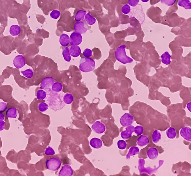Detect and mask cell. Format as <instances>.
<instances>
[{"label":"cell","instance_id":"cell-7","mask_svg":"<svg viewBox=\"0 0 191 176\" xmlns=\"http://www.w3.org/2000/svg\"><path fill=\"white\" fill-rule=\"evenodd\" d=\"M13 63L15 68L19 69L25 66L26 63V60L24 56L19 55L15 57Z\"/></svg>","mask_w":191,"mask_h":176},{"label":"cell","instance_id":"cell-40","mask_svg":"<svg viewBox=\"0 0 191 176\" xmlns=\"http://www.w3.org/2000/svg\"><path fill=\"white\" fill-rule=\"evenodd\" d=\"M7 109V104L6 102H0V112L3 113Z\"/></svg>","mask_w":191,"mask_h":176},{"label":"cell","instance_id":"cell-32","mask_svg":"<svg viewBox=\"0 0 191 176\" xmlns=\"http://www.w3.org/2000/svg\"><path fill=\"white\" fill-rule=\"evenodd\" d=\"M47 96V93L43 90H40L38 91L36 94V97L38 100H43Z\"/></svg>","mask_w":191,"mask_h":176},{"label":"cell","instance_id":"cell-1","mask_svg":"<svg viewBox=\"0 0 191 176\" xmlns=\"http://www.w3.org/2000/svg\"><path fill=\"white\" fill-rule=\"evenodd\" d=\"M95 67V62L90 57H85L81 58L80 62L79 69L83 72L92 71Z\"/></svg>","mask_w":191,"mask_h":176},{"label":"cell","instance_id":"cell-24","mask_svg":"<svg viewBox=\"0 0 191 176\" xmlns=\"http://www.w3.org/2000/svg\"><path fill=\"white\" fill-rule=\"evenodd\" d=\"M86 11L84 10H78L76 12L75 16V19L76 22H80L83 20L86 15Z\"/></svg>","mask_w":191,"mask_h":176},{"label":"cell","instance_id":"cell-42","mask_svg":"<svg viewBox=\"0 0 191 176\" xmlns=\"http://www.w3.org/2000/svg\"><path fill=\"white\" fill-rule=\"evenodd\" d=\"M139 0H128V3L132 7H136L138 5Z\"/></svg>","mask_w":191,"mask_h":176},{"label":"cell","instance_id":"cell-8","mask_svg":"<svg viewBox=\"0 0 191 176\" xmlns=\"http://www.w3.org/2000/svg\"><path fill=\"white\" fill-rule=\"evenodd\" d=\"M70 43L71 45H80L82 41V37L81 34L76 32H73L70 35Z\"/></svg>","mask_w":191,"mask_h":176},{"label":"cell","instance_id":"cell-28","mask_svg":"<svg viewBox=\"0 0 191 176\" xmlns=\"http://www.w3.org/2000/svg\"><path fill=\"white\" fill-rule=\"evenodd\" d=\"M166 134L169 138L173 139L176 137V131L175 128L170 127L166 131Z\"/></svg>","mask_w":191,"mask_h":176},{"label":"cell","instance_id":"cell-25","mask_svg":"<svg viewBox=\"0 0 191 176\" xmlns=\"http://www.w3.org/2000/svg\"><path fill=\"white\" fill-rule=\"evenodd\" d=\"M178 5L187 10L191 9V3L189 0H179Z\"/></svg>","mask_w":191,"mask_h":176},{"label":"cell","instance_id":"cell-20","mask_svg":"<svg viewBox=\"0 0 191 176\" xmlns=\"http://www.w3.org/2000/svg\"><path fill=\"white\" fill-rule=\"evenodd\" d=\"M6 115L10 118H16L18 115V111L16 109L10 108L7 110Z\"/></svg>","mask_w":191,"mask_h":176},{"label":"cell","instance_id":"cell-36","mask_svg":"<svg viewBox=\"0 0 191 176\" xmlns=\"http://www.w3.org/2000/svg\"><path fill=\"white\" fill-rule=\"evenodd\" d=\"M60 12L57 10H53L51 12L50 16L53 19H57L60 16Z\"/></svg>","mask_w":191,"mask_h":176},{"label":"cell","instance_id":"cell-43","mask_svg":"<svg viewBox=\"0 0 191 176\" xmlns=\"http://www.w3.org/2000/svg\"><path fill=\"white\" fill-rule=\"evenodd\" d=\"M5 122L3 120H0V131H2L4 129Z\"/></svg>","mask_w":191,"mask_h":176},{"label":"cell","instance_id":"cell-10","mask_svg":"<svg viewBox=\"0 0 191 176\" xmlns=\"http://www.w3.org/2000/svg\"><path fill=\"white\" fill-rule=\"evenodd\" d=\"M92 130L98 134H102L105 132L106 128L105 125L99 121H97L92 125Z\"/></svg>","mask_w":191,"mask_h":176},{"label":"cell","instance_id":"cell-19","mask_svg":"<svg viewBox=\"0 0 191 176\" xmlns=\"http://www.w3.org/2000/svg\"><path fill=\"white\" fill-rule=\"evenodd\" d=\"M140 150L137 147L132 146L130 148L129 150L128 153L126 156V158L130 159L131 156L138 154L139 153Z\"/></svg>","mask_w":191,"mask_h":176},{"label":"cell","instance_id":"cell-9","mask_svg":"<svg viewBox=\"0 0 191 176\" xmlns=\"http://www.w3.org/2000/svg\"><path fill=\"white\" fill-rule=\"evenodd\" d=\"M75 32L80 34L85 33L87 31V26L83 22H76L74 25Z\"/></svg>","mask_w":191,"mask_h":176},{"label":"cell","instance_id":"cell-29","mask_svg":"<svg viewBox=\"0 0 191 176\" xmlns=\"http://www.w3.org/2000/svg\"><path fill=\"white\" fill-rule=\"evenodd\" d=\"M63 88V85L61 83L56 82L54 83L52 85L51 89L52 91L55 92L59 93L62 91Z\"/></svg>","mask_w":191,"mask_h":176},{"label":"cell","instance_id":"cell-12","mask_svg":"<svg viewBox=\"0 0 191 176\" xmlns=\"http://www.w3.org/2000/svg\"><path fill=\"white\" fill-rule=\"evenodd\" d=\"M135 127L133 125H130L126 127L125 130L122 132L120 135L124 140H127L132 136L133 133L134 132Z\"/></svg>","mask_w":191,"mask_h":176},{"label":"cell","instance_id":"cell-45","mask_svg":"<svg viewBox=\"0 0 191 176\" xmlns=\"http://www.w3.org/2000/svg\"><path fill=\"white\" fill-rule=\"evenodd\" d=\"M149 0H142V2H147L149 1Z\"/></svg>","mask_w":191,"mask_h":176},{"label":"cell","instance_id":"cell-15","mask_svg":"<svg viewBox=\"0 0 191 176\" xmlns=\"http://www.w3.org/2000/svg\"><path fill=\"white\" fill-rule=\"evenodd\" d=\"M147 154L149 159L151 160H154L157 158L159 152L156 148L152 147L148 150Z\"/></svg>","mask_w":191,"mask_h":176},{"label":"cell","instance_id":"cell-21","mask_svg":"<svg viewBox=\"0 0 191 176\" xmlns=\"http://www.w3.org/2000/svg\"><path fill=\"white\" fill-rule=\"evenodd\" d=\"M9 31L12 36H17L21 32L20 27L17 25H12Z\"/></svg>","mask_w":191,"mask_h":176},{"label":"cell","instance_id":"cell-41","mask_svg":"<svg viewBox=\"0 0 191 176\" xmlns=\"http://www.w3.org/2000/svg\"><path fill=\"white\" fill-rule=\"evenodd\" d=\"M83 54L85 57H89L92 56V51L89 49H86L84 51Z\"/></svg>","mask_w":191,"mask_h":176},{"label":"cell","instance_id":"cell-26","mask_svg":"<svg viewBox=\"0 0 191 176\" xmlns=\"http://www.w3.org/2000/svg\"><path fill=\"white\" fill-rule=\"evenodd\" d=\"M85 19L88 24L90 25H92L95 24L96 19L92 16L90 13H87L85 16Z\"/></svg>","mask_w":191,"mask_h":176},{"label":"cell","instance_id":"cell-38","mask_svg":"<svg viewBox=\"0 0 191 176\" xmlns=\"http://www.w3.org/2000/svg\"><path fill=\"white\" fill-rule=\"evenodd\" d=\"M176 0H161V3L168 6H172L176 3Z\"/></svg>","mask_w":191,"mask_h":176},{"label":"cell","instance_id":"cell-2","mask_svg":"<svg viewBox=\"0 0 191 176\" xmlns=\"http://www.w3.org/2000/svg\"><path fill=\"white\" fill-rule=\"evenodd\" d=\"M125 48V45H122L118 47L115 52V57L116 60L123 64L131 63L133 61L132 58L126 56Z\"/></svg>","mask_w":191,"mask_h":176},{"label":"cell","instance_id":"cell-34","mask_svg":"<svg viewBox=\"0 0 191 176\" xmlns=\"http://www.w3.org/2000/svg\"><path fill=\"white\" fill-rule=\"evenodd\" d=\"M117 146L120 150H124L126 148L127 144L125 141L120 140L118 141Z\"/></svg>","mask_w":191,"mask_h":176},{"label":"cell","instance_id":"cell-33","mask_svg":"<svg viewBox=\"0 0 191 176\" xmlns=\"http://www.w3.org/2000/svg\"><path fill=\"white\" fill-rule=\"evenodd\" d=\"M48 106L47 104L45 102H41L39 104V110L41 112H44L48 109Z\"/></svg>","mask_w":191,"mask_h":176},{"label":"cell","instance_id":"cell-22","mask_svg":"<svg viewBox=\"0 0 191 176\" xmlns=\"http://www.w3.org/2000/svg\"><path fill=\"white\" fill-rule=\"evenodd\" d=\"M161 139V135L160 132L156 129L152 134V141L154 143L156 144Z\"/></svg>","mask_w":191,"mask_h":176},{"label":"cell","instance_id":"cell-11","mask_svg":"<svg viewBox=\"0 0 191 176\" xmlns=\"http://www.w3.org/2000/svg\"><path fill=\"white\" fill-rule=\"evenodd\" d=\"M180 134L187 141H191V128L189 127H184L181 128L180 131Z\"/></svg>","mask_w":191,"mask_h":176},{"label":"cell","instance_id":"cell-16","mask_svg":"<svg viewBox=\"0 0 191 176\" xmlns=\"http://www.w3.org/2000/svg\"><path fill=\"white\" fill-rule=\"evenodd\" d=\"M90 145L95 149H99L103 146V142L98 138H94L90 141Z\"/></svg>","mask_w":191,"mask_h":176},{"label":"cell","instance_id":"cell-39","mask_svg":"<svg viewBox=\"0 0 191 176\" xmlns=\"http://www.w3.org/2000/svg\"><path fill=\"white\" fill-rule=\"evenodd\" d=\"M45 154L47 156L49 155H53L55 154L54 150L51 147L48 146V147L46 149L45 151Z\"/></svg>","mask_w":191,"mask_h":176},{"label":"cell","instance_id":"cell-14","mask_svg":"<svg viewBox=\"0 0 191 176\" xmlns=\"http://www.w3.org/2000/svg\"><path fill=\"white\" fill-rule=\"evenodd\" d=\"M69 52L72 57H77L81 54V50L78 45H71L69 49Z\"/></svg>","mask_w":191,"mask_h":176},{"label":"cell","instance_id":"cell-4","mask_svg":"<svg viewBox=\"0 0 191 176\" xmlns=\"http://www.w3.org/2000/svg\"><path fill=\"white\" fill-rule=\"evenodd\" d=\"M61 161L59 158L51 157L46 162V167L49 170L56 171L60 168Z\"/></svg>","mask_w":191,"mask_h":176},{"label":"cell","instance_id":"cell-5","mask_svg":"<svg viewBox=\"0 0 191 176\" xmlns=\"http://www.w3.org/2000/svg\"><path fill=\"white\" fill-rule=\"evenodd\" d=\"M134 122V118L132 115L125 113L120 118V124L124 127H127L132 125Z\"/></svg>","mask_w":191,"mask_h":176},{"label":"cell","instance_id":"cell-13","mask_svg":"<svg viewBox=\"0 0 191 176\" xmlns=\"http://www.w3.org/2000/svg\"><path fill=\"white\" fill-rule=\"evenodd\" d=\"M73 170L71 166L69 165L63 166L59 172V176H71L73 175Z\"/></svg>","mask_w":191,"mask_h":176},{"label":"cell","instance_id":"cell-17","mask_svg":"<svg viewBox=\"0 0 191 176\" xmlns=\"http://www.w3.org/2000/svg\"><path fill=\"white\" fill-rule=\"evenodd\" d=\"M60 43L63 47H67L70 44V38L67 35L63 34L60 36Z\"/></svg>","mask_w":191,"mask_h":176},{"label":"cell","instance_id":"cell-44","mask_svg":"<svg viewBox=\"0 0 191 176\" xmlns=\"http://www.w3.org/2000/svg\"><path fill=\"white\" fill-rule=\"evenodd\" d=\"M5 119V117L4 115L3 114V113H1L0 112V120H3Z\"/></svg>","mask_w":191,"mask_h":176},{"label":"cell","instance_id":"cell-27","mask_svg":"<svg viewBox=\"0 0 191 176\" xmlns=\"http://www.w3.org/2000/svg\"><path fill=\"white\" fill-rule=\"evenodd\" d=\"M63 55L65 61L69 62L71 61V56L69 52V48L67 47H65L63 49Z\"/></svg>","mask_w":191,"mask_h":176},{"label":"cell","instance_id":"cell-31","mask_svg":"<svg viewBox=\"0 0 191 176\" xmlns=\"http://www.w3.org/2000/svg\"><path fill=\"white\" fill-rule=\"evenodd\" d=\"M21 73L23 74V75L27 79H31L33 75V71L32 69L31 68L26 69L24 71H21Z\"/></svg>","mask_w":191,"mask_h":176},{"label":"cell","instance_id":"cell-3","mask_svg":"<svg viewBox=\"0 0 191 176\" xmlns=\"http://www.w3.org/2000/svg\"><path fill=\"white\" fill-rule=\"evenodd\" d=\"M138 170H139L140 174H142L143 173H146L149 174V175H151L152 174L155 173L158 170L163 164L164 161L160 160L159 162V166L157 168H152L150 167L148 168H145L144 167V164H145V160L143 159H140L139 160Z\"/></svg>","mask_w":191,"mask_h":176},{"label":"cell","instance_id":"cell-30","mask_svg":"<svg viewBox=\"0 0 191 176\" xmlns=\"http://www.w3.org/2000/svg\"><path fill=\"white\" fill-rule=\"evenodd\" d=\"M74 97L71 94L66 93L63 97V101L65 104H70L74 101Z\"/></svg>","mask_w":191,"mask_h":176},{"label":"cell","instance_id":"cell-18","mask_svg":"<svg viewBox=\"0 0 191 176\" xmlns=\"http://www.w3.org/2000/svg\"><path fill=\"white\" fill-rule=\"evenodd\" d=\"M149 140L146 135H141L137 139V145L140 147L147 146L149 143Z\"/></svg>","mask_w":191,"mask_h":176},{"label":"cell","instance_id":"cell-6","mask_svg":"<svg viewBox=\"0 0 191 176\" xmlns=\"http://www.w3.org/2000/svg\"><path fill=\"white\" fill-rule=\"evenodd\" d=\"M54 80L52 77H47L44 78L41 81L40 87L45 91L48 92L51 90L52 85L54 83Z\"/></svg>","mask_w":191,"mask_h":176},{"label":"cell","instance_id":"cell-23","mask_svg":"<svg viewBox=\"0 0 191 176\" xmlns=\"http://www.w3.org/2000/svg\"><path fill=\"white\" fill-rule=\"evenodd\" d=\"M161 61L164 64L169 65L171 63V56L168 52H165L161 56Z\"/></svg>","mask_w":191,"mask_h":176},{"label":"cell","instance_id":"cell-37","mask_svg":"<svg viewBox=\"0 0 191 176\" xmlns=\"http://www.w3.org/2000/svg\"><path fill=\"white\" fill-rule=\"evenodd\" d=\"M131 9V7L128 4H125L123 6L122 8V11L124 14H127L129 13Z\"/></svg>","mask_w":191,"mask_h":176},{"label":"cell","instance_id":"cell-35","mask_svg":"<svg viewBox=\"0 0 191 176\" xmlns=\"http://www.w3.org/2000/svg\"><path fill=\"white\" fill-rule=\"evenodd\" d=\"M144 131V128L142 126H137L134 128V132L137 135H141Z\"/></svg>","mask_w":191,"mask_h":176}]
</instances>
